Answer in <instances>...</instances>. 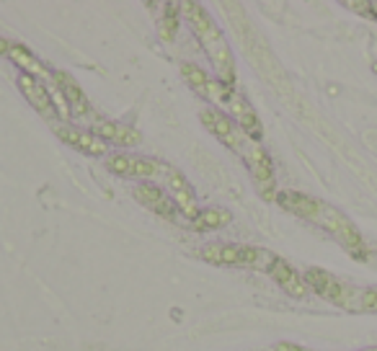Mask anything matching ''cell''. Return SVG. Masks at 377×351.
<instances>
[{"label":"cell","mask_w":377,"mask_h":351,"mask_svg":"<svg viewBox=\"0 0 377 351\" xmlns=\"http://www.w3.org/2000/svg\"><path fill=\"white\" fill-rule=\"evenodd\" d=\"M204 127L223 142L225 148L233 150L238 158H241L246 166H248L251 176H253V183L258 186L261 196L266 199H274V168H271V158L266 156V150L261 148V142L253 140L248 132H243L233 119H230L225 111L220 108H204L199 114Z\"/></svg>","instance_id":"cell-1"},{"label":"cell","mask_w":377,"mask_h":351,"mask_svg":"<svg viewBox=\"0 0 377 351\" xmlns=\"http://www.w3.org/2000/svg\"><path fill=\"white\" fill-rule=\"evenodd\" d=\"M181 19L188 24V29L194 31L196 41L202 44V49L207 52L209 62L217 73V81H223L225 86H236V57L230 49L228 39H225L223 29L217 26V21L212 19L207 8L202 3H181Z\"/></svg>","instance_id":"cell-2"},{"label":"cell","mask_w":377,"mask_h":351,"mask_svg":"<svg viewBox=\"0 0 377 351\" xmlns=\"http://www.w3.org/2000/svg\"><path fill=\"white\" fill-rule=\"evenodd\" d=\"M199 256L212 266H243L256 271H269L279 258L271 250L246 243H207L199 250Z\"/></svg>","instance_id":"cell-3"},{"label":"cell","mask_w":377,"mask_h":351,"mask_svg":"<svg viewBox=\"0 0 377 351\" xmlns=\"http://www.w3.org/2000/svg\"><path fill=\"white\" fill-rule=\"evenodd\" d=\"M305 284L308 290H313L318 297L328 300L331 305L343 307V310L359 312V300H362V290L359 287H351V284H343L338 277H333L331 271L326 269H308L305 271Z\"/></svg>","instance_id":"cell-4"},{"label":"cell","mask_w":377,"mask_h":351,"mask_svg":"<svg viewBox=\"0 0 377 351\" xmlns=\"http://www.w3.org/2000/svg\"><path fill=\"white\" fill-rule=\"evenodd\" d=\"M313 223L321 225L323 230H328L331 235L336 238L338 243L349 250L354 258H362V261L367 258V243L362 240V233H359L357 225L351 223L341 210L321 202V210H318V215L313 217Z\"/></svg>","instance_id":"cell-5"},{"label":"cell","mask_w":377,"mask_h":351,"mask_svg":"<svg viewBox=\"0 0 377 351\" xmlns=\"http://www.w3.org/2000/svg\"><path fill=\"white\" fill-rule=\"evenodd\" d=\"M181 75H184V81L194 88L196 93H202L204 98L215 103L220 111H225V108H228L230 96H233V88H230V86H225V83L217 81V78L212 81V78H209V75L204 73L202 68H196V65H184Z\"/></svg>","instance_id":"cell-6"},{"label":"cell","mask_w":377,"mask_h":351,"mask_svg":"<svg viewBox=\"0 0 377 351\" xmlns=\"http://www.w3.org/2000/svg\"><path fill=\"white\" fill-rule=\"evenodd\" d=\"M163 166L166 163L132 156V153H116V156L106 158V168L114 176H124V178H155L158 173H163Z\"/></svg>","instance_id":"cell-7"},{"label":"cell","mask_w":377,"mask_h":351,"mask_svg":"<svg viewBox=\"0 0 377 351\" xmlns=\"http://www.w3.org/2000/svg\"><path fill=\"white\" fill-rule=\"evenodd\" d=\"M163 176H166V189L174 204L179 207L186 220H194L199 215V204H196V194L191 189V183L186 181V176L181 171H176L174 166H163Z\"/></svg>","instance_id":"cell-8"},{"label":"cell","mask_w":377,"mask_h":351,"mask_svg":"<svg viewBox=\"0 0 377 351\" xmlns=\"http://www.w3.org/2000/svg\"><path fill=\"white\" fill-rule=\"evenodd\" d=\"M132 196L137 199V204H142V207L150 210L153 215L166 217V220H176V217H179V207L174 204V199H171L161 186H155V183H150V181L137 183L135 189H132Z\"/></svg>","instance_id":"cell-9"},{"label":"cell","mask_w":377,"mask_h":351,"mask_svg":"<svg viewBox=\"0 0 377 351\" xmlns=\"http://www.w3.org/2000/svg\"><path fill=\"white\" fill-rule=\"evenodd\" d=\"M225 114H228L230 119H233V122L243 129V132H248L253 140L261 142V135H263L261 119H258L256 108L251 106V101L246 98V96L238 93V91H233V96H230V101H228V108H225Z\"/></svg>","instance_id":"cell-10"},{"label":"cell","mask_w":377,"mask_h":351,"mask_svg":"<svg viewBox=\"0 0 377 351\" xmlns=\"http://www.w3.org/2000/svg\"><path fill=\"white\" fill-rule=\"evenodd\" d=\"M16 83H19V91L24 93V98H26L41 116H47V119L57 116V111H54V106H52V98H49L47 83L34 78V75H26V73H19Z\"/></svg>","instance_id":"cell-11"},{"label":"cell","mask_w":377,"mask_h":351,"mask_svg":"<svg viewBox=\"0 0 377 351\" xmlns=\"http://www.w3.org/2000/svg\"><path fill=\"white\" fill-rule=\"evenodd\" d=\"M54 135L60 137L65 145L81 150V153H86V156H94V158L106 156V142L99 140L94 132H83V129L68 127V124H54Z\"/></svg>","instance_id":"cell-12"},{"label":"cell","mask_w":377,"mask_h":351,"mask_svg":"<svg viewBox=\"0 0 377 351\" xmlns=\"http://www.w3.org/2000/svg\"><path fill=\"white\" fill-rule=\"evenodd\" d=\"M274 202L279 204L284 212H290V215H295V217H303V220H310V223H313V217L321 210V199L303 194V191H279V194L274 196Z\"/></svg>","instance_id":"cell-13"},{"label":"cell","mask_w":377,"mask_h":351,"mask_svg":"<svg viewBox=\"0 0 377 351\" xmlns=\"http://www.w3.org/2000/svg\"><path fill=\"white\" fill-rule=\"evenodd\" d=\"M94 135L104 142H111V145H121V148H135L142 140V135L135 127H127V124H121V122H111V119L96 122Z\"/></svg>","instance_id":"cell-14"},{"label":"cell","mask_w":377,"mask_h":351,"mask_svg":"<svg viewBox=\"0 0 377 351\" xmlns=\"http://www.w3.org/2000/svg\"><path fill=\"white\" fill-rule=\"evenodd\" d=\"M269 277L274 279L279 287H282L290 297L295 300H303L305 295H308V284H305V277H300L295 271V266L292 263H287L284 258H276L274 266L269 269Z\"/></svg>","instance_id":"cell-15"},{"label":"cell","mask_w":377,"mask_h":351,"mask_svg":"<svg viewBox=\"0 0 377 351\" xmlns=\"http://www.w3.org/2000/svg\"><path fill=\"white\" fill-rule=\"evenodd\" d=\"M52 81L57 83V88L62 91V96H65L70 111H78V114H88V111H91L86 93H83V88L78 86V81H75L73 75L57 70V73H52Z\"/></svg>","instance_id":"cell-16"},{"label":"cell","mask_w":377,"mask_h":351,"mask_svg":"<svg viewBox=\"0 0 377 351\" xmlns=\"http://www.w3.org/2000/svg\"><path fill=\"white\" fill-rule=\"evenodd\" d=\"M8 57L16 62L21 68V73L26 75H39V81H49L52 78V73H49L47 68H44V62H39V57L36 54H31L26 47H21V44H11V49H8Z\"/></svg>","instance_id":"cell-17"},{"label":"cell","mask_w":377,"mask_h":351,"mask_svg":"<svg viewBox=\"0 0 377 351\" xmlns=\"http://www.w3.org/2000/svg\"><path fill=\"white\" fill-rule=\"evenodd\" d=\"M161 14H158V34L163 41H174L179 34V24H181V3H163Z\"/></svg>","instance_id":"cell-18"},{"label":"cell","mask_w":377,"mask_h":351,"mask_svg":"<svg viewBox=\"0 0 377 351\" xmlns=\"http://www.w3.org/2000/svg\"><path fill=\"white\" fill-rule=\"evenodd\" d=\"M230 223H233V215H230L228 210H223V207H207V210H199V215L191 220L194 230H199V233L220 230V228H225V225H230Z\"/></svg>","instance_id":"cell-19"},{"label":"cell","mask_w":377,"mask_h":351,"mask_svg":"<svg viewBox=\"0 0 377 351\" xmlns=\"http://www.w3.org/2000/svg\"><path fill=\"white\" fill-rule=\"evenodd\" d=\"M359 312H377V287H364L362 290Z\"/></svg>","instance_id":"cell-20"},{"label":"cell","mask_w":377,"mask_h":351,"mask_svg":"<svg viewBox=\"0 0 377 351\" xmlns=\"http://www.w3.org/2000/svg\"><path fill=\"white\" fill-rule=\"evenodd\" d=\"M343 8H349V11H357V14H362V16H372V11H370V0H346L343 3Z\"/></svg>","instance_id":"cell-21"},{"label":"cell","mask_w":377,"mask_h":351,"mask_svg":"<svg viewBox=\"0 0 377 351\" xmlns=\"http://www.w3.org/2000/svg\"><path fill=\"white\" fill-rule=\"evenodd\" d=\"M274 351H310V349H305L300 344H290V341H282V344L274 346Z\"/></svg>","instance_id":"cell-22"},{"label":"cell","mask_w":377,"mask_h":351,"mask_svg":"<svg viewBox=\"0 0 377 351\" xmlns=\"http://www.w3.org/2000/svg\"><path fill=\"white\" fill-rule=\"evenodd\" d=\"M8 49H11V41H6L0 36V54H8Z\"/></svg>","instance_id":"cell-23"},{"label":"cell","mask_w":377,"mask_h":351,"mask_svg":"<svg viewBox=\"0 0 377 351\" xmlns=\"http://www.w3.org/2000/svg\"><path fill=\"white\" fill-rule=\"evenodd\" d=\"M370 11H372V16L377 19V0H370Z\"/></svg>","instance_id":"cell-24"},{"label":"cell","mask_w":377,"mask_h":351,"mask_svg":"<svg viewBox=\"0 0 377 351\" xmlns=\"http://www.w3.org/2000/svg\"><path fill=\"white\" fill-rule=\"evenodd\" d=\"M362 351H377V346H367V349H362Z\"/></svg>","instance_id":"cell-25"}]
</instances>
